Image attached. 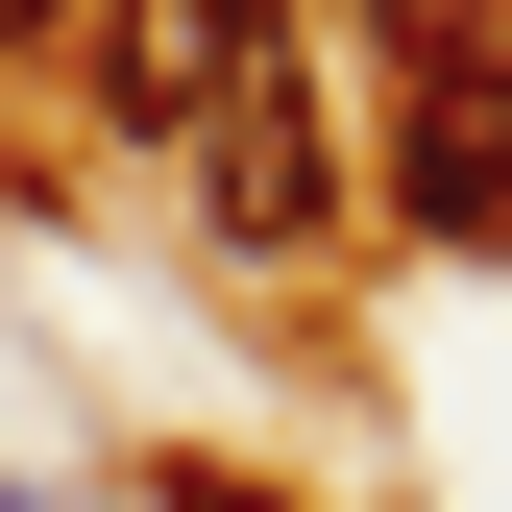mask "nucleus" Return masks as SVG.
I'll list each match as a JSON object with an SVG mask.
<instances>
[{"mask_svg": "<svg viewBox=\"0 0 512 512\" xmlns=\"http://www.w3.org/2000/svg\"><path fill=\"white\" fill-rule=\"evenodd\" d=\"M0 512H74V488H0Z\"/></svg>", "mask_w": 512, "mask_h": 512, "instance_id": "obj_6", "label": "nucleus"}, {"mask_svg": "<svg viewBox=\"0 0 512 512\" xmlns=\"http://www.w3.org/2000/svg\"><path fill=\"white\" fill-rule=\"evenodd\" d=\"M147 512H269V488H220V464H196V488H147Z\"/></svg>", "mask_w": 512, "mask_h": 512, "instance_id": "obj_4", "label": "nucleus"}, {"mask_svg": "<svg viewBox=\"0 0 512 512\" xmlns=\"http://www.w3.org/2000/svg\"><path fill=\"white\" fill-rule=\"evenodd\" d=\"M415 220L439 244H512V74L488 49H439V98H415Z\"/></svg>", "mask_w": 512, "mask_h": 512, "instance_id": "obj_2", "label": "nucleus"}, {"mask_svg": "<svg viewBox=\"0 0 512 512\" xmlns=\"http://www.w3.org/2000/svg\"><path fill=\"white\" fill-rule=\"evenodd\" d=\"M171 171H196V220H220V244H317V220H342V147H317V74H293V25L244 49L196 122H171Z\"/></svg>", "mask_w": 512, "mask_h": 512, "instance_id": "obj_1", "label": "nucleus"}, {"mask_svg": "<svg viewBox=\"0 0 512 512\" xmlns=\"http://www.w3.org/2000/svg\"><path fill=\"white\" fill-rule=\"evenodd\" d=\"M244 49H269V0H122V122H196Z\"/></svg>", "mask_w": 512, "mask_h": 512, "instance_id": "obj_3", "label": "nucleus"}, {"mask_svg": "<svg viewBox=\"0 0 512 512\" xmlns=\"http://www.w3.org/2000/svg\"><path fill=\"white\" fill-rule=\"evenodd\" d=\"M49 25H74V0H0V49H49Z\"/></svg>", "mask_w": 512, "mask_h": 512, "instance_id": "obj_5", "label": "nucleus"}]
</instances>
